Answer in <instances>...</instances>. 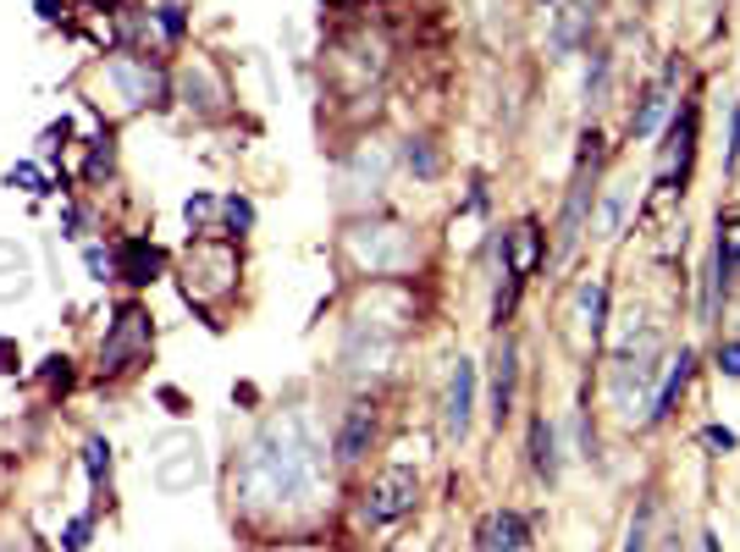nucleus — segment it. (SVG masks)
I'll return each instance as SVG.
<instances>
[{"label": "nucleus", "mask_w": 740, "mask_h": 552, "mask_svg": "<svg viewBox=\"0 0 740 552\" xmlns=\"http://www.w3.org/2000/svg\"><path fill=\"white\" fill-rule=\"evenodd\" d=\"M320 481V447L304 431V420H272L238 459L233 470V492L244 509H266V503H294Z\"/></svg>", "instance_id": "f257e3e1"}, {"label": "nucleus", "mask_w": 740, "mask_h": 552, "mask_svg": "<svg viewBox=\"0 0 740 552\" xmlns=\"http://www.w3.org/2000/svg\"><path fill=\"white\" fill-rule=\"evenodd\" d=\"M415 497H421V475H415L410 464H393V470H382V475L371 481V492H365V520H371V525H393V520H404V514L415 509Z\"/></svg>", "instance_id": "f03ea898"}, {"label": "nucleus", "mask_w": 740, "mask_h": 552, "mask_svg": "<svg viewBox=\"0 0 740 552\" xmlns=\"http://www.w3.org/2000/svg\"><path fill=\"white\" fill-rule=\"evenodd\" d=\"M470 414H475V365L458 359L453 365V382H447V404H443L447 436H464L470 431Z\"/></svg>", "instance_id": "7ed1b4c3"}, {"label": "nucleus", "mask_w": 740, "mask_h": 552, "mask_svg": "<svg viewBox=\"0 0 740 552\" xmlns=\"http://www.w3.org/2000/svg\"><path fill=\"white\" fill-rule=\"evenodd\" d=\"M525 548H531V525H525V514L497 509V514L481 525V552H525Z\"/></svg>", "instance_id": "20e7f679"}, {"label": "nucleus", "mask_w": 740, "mask_h": 552, "mask_svg": "<svg viewBox=\"0 0 740 552\" xmlns=\"http://www.w3.org/2000/svg\"><path fill=\"white\" fill-rule=\"evenodd\" d=\"M371 436H376V410L371 404H354V410L343 414V431H337V464H359L365 447H371Z\"/></svg>", "instance_id": "39448f33"}, {"label": "nucleus", "mask_w": 740, "mask_h": 552, "mask_svg": "<svg viewBox=\"0 0 740 552\" xmlns=\"http://www.w3.org/2000/svg\"><path fill=\"white\" fill-rule=\"evenodd\" d=\"M691 371H697V354L691 348H680L674 354V365H669V376H663V387H658V398H652V425H663L669 414H674V404H680V393H685V382H691Z\"/></svg>", "instance_id": "423d86ee"}, {"label": "nucleus", "mask_w": 740, "mask_h": 552, "mask_svg": "<svg viewBox=\"0 0 740 552\" xmlns=\"http://www.w3.org/2000/svg\"><path fill=\"white\" fill-rule=\"evenodd\" d=\"M514 382H520V354H514V343H503L497 376H492V420H497V425H503L509 410H514Z\"/></svg>", "instance_id": "0eeeda50"}, {"label": "nucleus", "mask_w": 740, "mask_h": 552, "mask_svg": "<svg viewBox=\"0 0 740 552\" xmlns=\"http://www.w3.org/2000/svg\"><path fill=\"white\" fill-rule=\"evenodd\" d=\"M145 337H149L145 315H139V309H128V315H122V326H117V337H111V348H106V365H111V371H122V365L145 348Z\"/></svg>", "instance_id": "6e6552de"}, {"label": "nucleus", "mask_w": 740, "mask_h": 552, "mask_svg": "<svg viewBox=\"0 0 740 552\" xmlns=\"http://www.w3.org/2000/svg\"><path fill=\"white\" fill-rule=\"evenodd\" d=\"M106 72H111V83H122V100H128V106H145L149 95H155V72L139 67V61H128V56H122V61H111Z\"/></svg>", "instance_id": "1a4fd4ad"}, {"label": "nucleus", "mask_w": 740, "mask_h": 552, "mask_svg": "<svg viewBox=\"0 0 740 552\" xmlns=\"http://www.w3.org/2000/svg\"><path fill=\"white\" fill-rule=\"evenodd\" d=\"M155 272H160V249H149L145 238H128V244L117 249V276H128V282H149Z\"/></svg>", "instance_id": "9d476101"}, {"label": "nucleus", "mask_w": 740, "mask_h": 552, "mask_svg": "<svg viewBox=\"0 0 740 552\" xmlns=\"http://www.w3.org/2000/svg\"><path fill=\"white\" fill-rule=\"evenodd\" d=\"M669 117V83H658L641 106H635V117H630V128H635V138H652L658 134V122Z\"/></svg>", "instance_id": "9b49d317"}, {"label": "nucleus", "mask_w": 740, "mask_h": 552, "mask_svg": "<svg viewBox=\"0 0 740 552\" xmlns=\"http://www.w3.org/2000/svg\"><path fill=\"white\" fill-rule=\"evenodd\" d=\"M531 470H536L542 481L559 475V453H553V425H547V420L531 425Z\"/></svg>", "instance_id": "f8f14e48"}, {"label": "nucleus", "mask_w": 740, "mask_h": 552, "mask_svg": "<svg viewBox=\"0 0 740 552\" xmlns=\"http://www.w3.org/2000/svg\"><path fill=\"white\" fill-rule=\"evenodd\" d=\"M581 326H586L592 337H602V326H608V287H602V282H586V287H581Z\"/></svg>", "instance_id": "ddd939ff"}, {"label": "nucleus", "mask_w": 740, "mask_h": 552, "mask_svg": "<svg viewBox=\"0 0 740 552\" xmlns=\"http://www.w3.org/2000/svg\"><path fill=\"white\" fill-rule=\"evenodd\" d=\"M691 138H697V106H685V111L674 117V128H669V144H663L669 155L680 149V171H685V160H691Z\"/></svg>", "instance_id": "4468645a"}, {"label": "nucleus", "mask_w": 740, "mask_h": 552, "mask_svg": "<svg viewBox=\"0 0 740 552\" xmlns=\"http://www.w3.org/2000/svg\"><path fill=\"white\" fill-rule=\"evenodd\" d=\"M586 199H592V188L581 183V188L570 194V210H564V244H559V249H570V244L581 238V221H586Z\"/></svg>", "instance_id": "2eb2a0df"}, {"label": "nucleus", "mask_w": 740, "mask_h": 552, "mask_svg": "<svg viewBox=\"0 0 740 552\" xmlns=\"http://www.w3.org/2000/svg\"><path fill=\"white\" fill-rule=\"evenodd\" d=\"M221 216H227V233H249V227H255V205H249L244 194H227V199H221Z\"/></svg>", "instance_id": "dca6fc26"}, {"label": "nucleus", "mask_w": 740, "mask_h": 552, "mask_svg": "<svg viewBox=\"0 0 740 552\" xmlns=\"http://www.w3.org/2000/svg\"><path fill=\"white\" fill-rule=\"evenodd\" d=\"M647 531H652V503L635 509V520H630V531H624V552H647Z\"/></svg>", "instance_id": "f3484780"}, {"label": "nucleus", "mask_w": 740, "mask_h": 552, "mask_svg": "<svg viewBox=\"0 0 740 552\" xmlns=\"http://www.w3.org/2000/svg\"><path fill=\"white\" fill-rule=\"evenodd\" d=\"M83 470H89V481H106V470H111V447L95 436V442H83Z\"/></svg>", "instance_id": "a211bd4d"}, {"label": "nucleus", "mask_w": 740, "mask_h": 552, "mask_svg": "<svg viewBox=\"0 0 740 552\" xmlns=\"http://www.w3.org/2000/svg\"><path fill=\"white\" fill-rule=\"evenodd\" d=\"M410 166H415L421 177H437V166H443V160H437L432 138H415V144H410Z\"/></svg>", "instance_id": "6ab92c4d"}, {"label": "nucleus", "mask_w": 740, "mask_h": 552, "mask_svg": "<svg viewBox=\"0 0 740 552\" xmlns=\"http://www.w3.org/2000/svg\"><path fill=\"white\" fill-rule=\"evenodd\" d=\"M89 531H95V520H89V514H78V520L61 531V552H83V548H89Z\"/></svg>", "instance_id": "aec40b11"}, {"label": "nucleus", "mask_w": 740, "mask_h": 552, "mask_svg": "<svg viewBox=\"0 0 740 552\" xmlns=\"http://www.w3.org/2000/svg\"><path fill=\"white\" fill-rule=\"evenodd\" d=\"M581 22H586V6H564V22H559V50H570L581 39Z\"/></svg>", "instance_id": "412c9836"}, {"label": "nucleus", "mask_w": 740, "mask_h": 552, "mask_svg": "<svg viewBox=\"0 0 740 552\" xmlns=\"http://www.w3.org/2000/svg\"><path fill=\"white\" fill-rule=\"evenodd\" d=\"M619 216H624V194L613 188V194L602 199V221H596V227H602V238H608V233H619Z\"/></svg>", "instance_id": "4be33fe9"}, {"label": "nucleus", "mask_w": 740, "mask_h": 552, "mask_svg": "<svg viewBox=\"0 0 740 552\" xmlns=\"http://www.w3.org/2000/svg\"><path fill=\"white\" fill-rule=\"evenodd\" d=\"M6 183H11V188L22 183V188H33V194H45V171H39V166H11V171H6Z\"/></svg>", "instance_id": "5701e85b"}, {"label": "nucleus", "mask_w": 740, "mask_h": 552, "mask_svg": "<svg viewBox=\"0 0 740 552\" xmlns=\"http://www.w3.org/2000/svg\"><path fill=\"white\" fill-rule=\"evenodd\" d=\"M702 442H708L713 453H736V431H730V425H702Z\"/></svg>", "instance_id": "b1692460"}, {"label": "nucleus", "mask_w": 740, "mask_h": 552, "mask_svg": "<svg viewBox=\"0 0 740 552\" xmlns=\"http://www.w3.org/2000/svg\"><path fill=\"white\" fill-rule=\"evenodd\" d=\"M602 89H608V56H596L592 61V72H586V100H602Z\"/></svg>", "instance_id": "393cba45"}, {"label": "nucleus", "mask_w": 740, "mask_h": 552, "mask_svg": "<svg viewBox=\"0 0 740 552\" xmlns=\"http://www.w3.org/2000/svg\"><path fill=\"white\" fill-rule=\"evenodd\" d=\"M160 33L166 39H182V6H160Z\"/></svg>", "instance_id": "a878e982"}, {"label": "nucleus", "mask_w": 740, "mask_h": 552, "mask_svg": "<svg viewBox=\"0 0 740 552\" xmlns=\"http://www.w3.org/2000/svg\"><path fill=\"white\" fill-rule=\"evenodd\" d=\"M719 371H724L730 382H740V343H724V348H719Z\"/></svg>", "instance_id": "bb28decb"}, {"label": "nucleus", "mask_w": 740, "mask_h": 552, "mask_svg": "<svg viewBox=\"0 0 740 552\" xmlns=\"http://www.w3.org/2000/svg\"><path fill=\"white\" fill-rule=\"evenodd\" d=\"M89 272L100 276V282H106V276H117V255H100V249H89Z\"/></svg>", "instance_id": "cd10ccee"}, {"label": "nucleus", "mask_w": 740, "mask_h": 552, "mask_svg": "<svg viewBox=\"0 0 740 552\" xmlns=\"http://www.w3.org/2000/svg\"><path fill=\"white\" fill-rule=\"evenodd\" d=\"M724 160H730V166L740 160V106L730 111V149H724Z\"/></svg>", "instance_id": "c85d7f7f"}, {"label": "nucleus", "mask_w": 740, "mask_h": 552, "mask_svg": "<svg viewBox=\"0 0 740 552\" xmlns=\"http://www.w3.org/2000/svg\"><path fill=\"white\" fill-rule=\"evenodd\" d=\"M182 216H188V221H205V216H210V199H205V194H199V199H188V205H182Z\"/></svg>", "instance_id": "c756f323"}, {"label": "nucleus", "mask_w": 740, "mask_h": 552, "mask_svg": "<svg viewBox=\"0 0 740 552\" xmlns=\"http://www.w3.org/2000/svg\"><path fill=\"white\" fill-rule=\"evenodd\" d=\"M33 6H39V17H45V22H61V11H67L61 0H33Z\"/></svg>", "instance_id": "7c9ffc66"}, {"label": "nucleus", "mask_w": 740, "mask_h": 552, "mask_svg": "<svg viewBox=\"0 0 740 552\" xmlns=\"http://www.w3.org/2000/svg\"><path fill=\"white\" fill-rule=\"evenodd\" d=\"M730 272H740V244H736V249H730Z\"/></svg>", "instance_id": "2f4dec72"}, {"label": "nucleus", "mask_w": 740, "mask_h": 552, "mask_svg": "<svg viewBox=\"0 0 740 552\" xmlns=\"http://www.w3.org/2000/svg\"><path fill=\"white\" fill-rule=\"evenodd\" d=\"M702 548H708V552H719V542H713V536H702Z\"/></svg>", "instance_id": "473e14b6"}]
</instances>
